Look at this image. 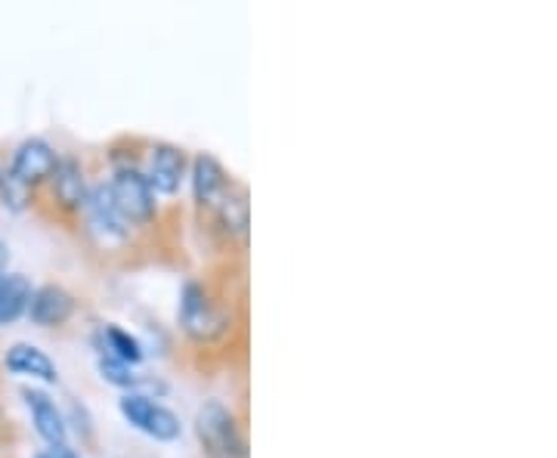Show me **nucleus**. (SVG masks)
<instances>
[{
  "instance_id": "10",
  "label": "nucleus",
  "mask_w": 557,
  "mask_h": 458,
  "mask_svg": "<svg viewBox=\"0 0 557 458\" xmlns=\"http://www.w3.org/2000/svg\"><path fill=\"white\" fill-rule=\"evenodd\" d=\"M22 397H25V406L32 412V421H35V431L40 434V440L50 449L65 446L69 428H65V419H62V412L57 409V403L47 397V394H40V391H22Z\"/></svg>"
},
{
  "instance_id": "9",
  "label": "nucleus",
  "mask_w": 557,
  "mask_h": 458,
  "mask_svg": "<svg viewBox=\"0 0 557 458\" xmlns=\"http://www.w3.org/2000/svg\"><path fill=\"white\" fill-rule=\"evenodd\" d=\"M75 313V298L62 285H40L32 292L28 300V317L40 329H57L65 325Z\"/></svg>"
},
{
  "instance_id": "6",
  "label": "nucleus",
  "mask_w": 557,
  "mask_h": 458,
  "mask_svg": "<svg viewBox=\"0 0 557 458\" xmlns=\"http://www.w3.org/2000/svg\"><path fill=\"white\" fill-rule=\"evenodd\" d=\"M84 208H87V218H90L94 233H97L102 242H109V245H112V242L127 239L131 226H127L124 218L119 214V208H115V201H112V193H109V183L94 186V189L87 193Z\"/></svg>"
},
{
  "instance_id": "16",
  "label": "nucleus",
  "mask_w": 557,
  "mask_h": 458,
  "mask_svg": "<svg viewBox=\"0 0 557 458\" xmlns=\"http://www.w3.org/2000/svg\"><path fill=\"white\" fill-rule=\"evenodd\" d=\"M28 199H32V189L13 171H0V201L10 211H22L28 205Z\"/></svg>"
},
{
  "instance_id": "2",
  "label": "nucleus",
  "mask_w": 557,
  "mask_h": 458,
  "mask_svg": "<svg viewBox=\"0 0 557 458\" xmlns=\"http://www.w3.org/2000/svg\"><path fill=\"white\" fill-rule=\"evenodd\" d=\"M196 434L211 458H248V443L242 437L239 421L218 399L205 403L199 409Z\"/></svg>"
},
{
  "instance_id": "4",
  "label": "nucleus",
  "mask_w": 557,
  "mask_h": 458,
  "mask_svg": "<svg viewBox=\"0 0 557 458\" xmlns=\"http://www.w3.org/2000/svg\"><path fill=\"white\" fill-rule=\"evenodd\" d=\"M109 193H112V201L127 226H143L156 214V193L134 168H121L109 183Z\"/></svg>"
},
{
  "instance_id": "13",
  "label": "nucleus",
  "mask_w": 557,
  "mask_h": 458,
  "mask_svg": "<svg viewBox=\"0 0 557 458\" xmlns=\"http://www.w3.org/2000/svg\"><path fill=\"white\" fill-rule=\"evenodd\" d=\"M32 282L13 273V276H3L0 280V325H10L16 322L22 313H28V300H32Z\"/></svg>"
},
{
  "instance_id": "14",
  "label": "nucleus",
  "mask_w": 557,
  "mask_h": 458,
  "mask_svg": "<svg viewBox=\"0 0 557 458\" xmlns=\"http://www.w3.org/2000/svg\"><path fill=\"white\" fill-rule=\"evenodd\" d=\"M97 341L102 344V357L119 359V362H127V366H137L143 359V344L119 325H102Z\"/></svg>"
},
{
  "instance_id": "5",
  "label": "nucleus",
  "mask_w": 557,
  "mask_h": 458,
  "mask_svg": "<svg viewBox=\"0 0 557 458\" xmlns=\"http://www.w3.org/2000/svg\"><path fill=\"white\" fill-rule=\"evenodd\" d=\"M186 174V156L174 143H159L149 159V174H143L156 196H174Z\"/></svg>"
},
{
  "instance_id": "18",
  "label": "nucleus",
  "mask_w": 557,
  "mask_h": 458,
  "mask_svg": "<svg viewBox=\"0 0 557 458\" xmlns=\"http://www.w3.org/2000/svg\"><path fill=\"white\" fill-rule=\"evenodd\" d=\"M38 458H78V456H75L69 446H60V449H50V453H44V456H38Z\"/></svg>"
},
{
  "instance_id": "11",
  "label": "nucleus",
  "mask_w": 557,
  "mask_h": 458,
  "mask_svg": "<svg viewBox=\"0 0 557 458\" xmlns=\"http://www.w3.org/2000/svg\"><path fill=\"white\" fill-rule=\"evenodd\" d=\"M53 199L60 201V208L65 211H81L87 201V180H84V168L75 159H60L53 174Z\"/></svg>"
},
{
  "instance_id": "17",
  "label": "nucleus",
  "mask_w": 557,
  "mask_h": 458,
  "mask_svg": "<svg viewBox=\"0 0 557 458\" xmlns=\"http://www.w3.org/2000/svg\"><path fill=\"white\" fill-rule=\"evenodd\" d=\"M97 369H100L102 381H109V384H115V387H137L139 384V379L134 375V369H131L127 362H119V359L100 357Z\"/></svg>"
},
{
  "instance_id": "7",
  "label": "nucleus",
  "mask_w": 557,
  "mask_h": 458,
  "mask_svg": "<svg viewBox=\"0 0 557 458\" xmlns=\"http://www.w3.org/2000/svg\"><path fill=\"white\" fill-rule=\"evenodd\" d=\"M230 186H233V177L226 174V168L214 156H208V152L196 156V161H193V196L199 201V208L218 211V205L230 193Z\"/></svg>"
},
{
  "instance_id": "12",
  "label": "nucleus",
  "mask_w": 557,
  "mask_h": 458,
  "mask_svg": "<svg viewBox=\"0 0 557 458\" xmlns=\"http://www.w3.org/2000/svg\"><path fill=\"white\" fill-rule=\"evenodd\" d=\"M7 369L13 372V375H25V379H38L44 384H57V366H53V359L47 357L44 350H38L35 344H13L10 350H7Z\"/></svg>"
},
{
  "instance_id": "8",
  "label": "nucleus",
  "mask_w": 557,
  "mask_h": 458,
  "mask_svg": "<svg viewBox=\"0 0 557 458\" xmlns=\"http://www.w3.org/2000/svg\"><path fill=\"white\" fill-rule=\"evenodd\" d=\"M57 152H53V146L47 140H40V137H32V140H25L16 149V156H13V164H10V171L16 174V177L32 189V186H38L44 180H50L53 174V168H57Z\"/></svg>"
},
{
  "instance_id": "3",
  "label": "nucleus",
  "mask_w": 557,
  "mask_h": 458,
  "mask_svg": "<svg viewBox=\"0 0 557 458\" xmlns=\"http://www.w3.org/2000/svg\"><path fill=\"white\" fill-rule=\"evenodd\" d=\"M119 409L131 428H137L146 437L159 440V443H174L180 437V431H183L180 419L168 406L143 397V394H124L119 399Z\"/></svg>"
},
{
  "instance_id": "1",
  "label": "nucleus",
  "mask_w": 557,
  "mask_h": 458,
  "mask_svg": "<svg viewBox=\"0 0 557 458\" xmlns=\"http://www.w3.org/2000/svg\"><path fill=\"white\" fill-rule=\"evenodd\" d=\"M180 325L193 341L211 344L230 332V313L205 292V285L186 282L180 295Z\"/></svg>"
},
{
  "instance_id": "15",
  "label": "nucleus",
  "mask_w": 557,
  "mask_h": 458,
  "mask_svg": "<svg viewBox=\"0 0 557 458\" xmlns=\"http://www.w3.org/2000/svg\"><path fill=\"white\" fill-rule=\"evenodd\" d=\"M214 214H218L220 223H223L226 230L245 236V230H248V196H245V189H242L236 180H233L230 193L223 196V201H220Z\"/></svg>"
},
{
  "instance_id": "19",
  "label": "nucleus",
  "mask_w": 557,
  "mask_h": 458,
  "mask_svg": "<svg viewBox=\"0 0 557 458\" xmlns=\"http://www.w3.org/2000/svg\"><path fill=\"white\" fill-rule=\"evenodd\" d=\"M7 260H10V251H7V242L0 239V280H3V270H7Z\"/></svg>"
}]
</instances>
